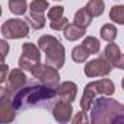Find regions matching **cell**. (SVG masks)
<instances>
[{
	"label": "cell",
	"instance_id": "1",
	"mask_svg": "<svg viewBox=\"0 0 124 124\" xmlns=\"http://www.w3.org/2000/svg\"><path fill=\"white\" fill-rule=\"evenodd\" d=\"M57 89L45 86V85H29L26 88L19 89L13 95V107L16 111L28 109L32 107L37 108H48L54 101Z\"/></svg>",
	"mask_w": 124,
	"mask_h": 124
},
{
	"label": "cell",
	"instance_id": "2",
	"mask_svg": "<svg viewBox=\"0 0 124 124\" xmlns=\"http://www.w3.org/2000/svg\"><path fill=\"white\" fill-rule=\"evenodd\" d=\"M91 121L93 124L124 123V105L112 98H98L91 108Z\"/></svg>",
	"mask_w": 124,
	"mask_h": 124
},
{
	"label": "cell",
	"instance_id": "3",
	"mask_svg": "<svg viewBox=\"0 0 124 124\" xmlns=\"http://www.w3.org/2000/svg\"><path fill=\"white\" fill-rule=\"evenodd\" d=\"M38 47L45 53V63L60 69L64 64V47L53 35H42L38 39Z\"/></svg>",
	"mask_w": 124,
	"mask_h": 124
},
{
	"label": "cell",
	"instance_id": "4",
	"mask_svg": "<svg viewBox=\"0 0 124 124\" xmlns=\"http://www.w3.org/2000/svg\"><path fill=\"white\" fill-rule=\"evenodd\" d=\"M32 76L35 79H38L42 85L45 86H50V88H54L57 89V86L60 85V75H58V70L50 64H38L32 72Z\"/></svg>",
	"mask_w": 124,
	"mask_h": 124
},
{
	"label": "cell",
	"instance_id": "5",
	"mask_svg": "<svg viewBox=\"0 0 124 124\" xmlns=\"http://www.w3.org/2000/svg\"><path fill=\"white\" fill-rule=\"evenodd\" d=\"M41 60V54H39V47H35L31 42H26L22 45V55L19 58V67L22 70H28L32 72Z\"/></svg>",
	"mask_w": 124,
	"mask_h": 124
},
{
	"label": "cell",
	"instance_id": "6",
	"mask_svg": "<svg viewBox=\"0 0 124 124\" xmlns=\"http://www.w3.org/2000/svg\"><path fill=\"white\" fill-rule=\"evenodd\" d=\"M28 22H25L23 19H9L2 25V34L5 38H10V39H19V38H25L28 37Z\"/></svg>",
	"mask_w": 124,
	"mask_h": 124
},
{
	"label": "cell",
	"instance_id": "7",
	"mask_svg": "<svg viewBox=\"0 0 124 124\" xmlns=\"http://www.w3.org/2000/svg\"><path fill=\"white\" fill-rule=\"evenodd\" d=\"M112 66L109 61L104 57L99 58H93L91 61H88L85 66V75L88 78H99V76H107L109 75V72L112 70Z\"/></svg>",
	"mask_w": 124,
	"mask_h": 124
},
{
	"label": "cell",
	"instance_id": "8",
	"mask_svg": "<svg viewBox=\"0 0 124 124\" xmlns=\"http://www.w3.org/2000/svg\"><path fill=\"white\" fill-rule=\"evenodd\" d=\"M26 83V76L22 72V69H13L10 70L6 82L2 86V92H6L9 95H15L19 89L23 88V85Z\"/></svg>",
	"mask_w": 124,
	"mask_h": 124
},
{
	"label": "cell",
	"instance_id": "9",
	"mask_svg": "<svg viewBox=\"0 0 124 124\" xmlns=\"http://www.w3.org/2000/svg\"><path fill=\"white\" fill-rule=\"evenodd\" d=\"M15 107H13V96L2 92L0 96V123H12L16 117L15 112Z\"/></svg>",
	"mask_w": 124,
	"mask_h": 124
},
{
	"label": "cell",
	"instance_id": "10",
	"mask_svg": "<svg viewBox=\"0 0 124 124\" xmlns=\"http://www.w3.org/2000/svg\"><path fill=\"white\" fill-rule=\"evenodd\" d=\"M72 114H73V107L70 101L61 99L55 102L53 107V115L58 123H69L72 118Z\"/></svg>",
	"mask_w": 124,
	"mask_h": 124
},
{
	"label": "cell",
	"instance_id": "11",
	"mask_svg": "<svg viewBox=\"0 0 124 124\" xmlns=\"http://www.w3.org/2000/svg\"><path fill=\"white\" fill-rule=\"evenodd\" d=\"M98 89H96V85L95 82H91L86 85L85 91H83V96H82V101H80V108L86 112L92 108L93 105V101L96 99V95H98Z\"/></svg>",
	"mask_w": 124,
	"mask_h": 124
},
{
	"label": "cell",
	"instance_id": "12",
	"mask_svg": "<svg viewBox=\"0 0 124 124\" xmlns=\"http://www.w3.org/2000/svg\"><path fill=\"white\" fill-rule=\"evenodd\" d=\"M57 93L61 99H66V101H75L76 93H78V86L73 82H63L57 86Z\"/></svg>",
	"mask_w": 124,
	"mask_h": 124
},
{
	"label": "cell",
	"instance_id": "13",
	"mask_svg": "<svg viewBox=\"0 0 124 124\" xmlns=\"http://www.w3.org/2000/svg\"><path fill=\"white\" fill-rule=\"evenodd\" d=\"M101 57H104V58H107L111 64H114L115 66V63L120 60V57H121V51H120V47L117 45V44H114V42H109L107 47H105V50H104V53H102V55Z\"/></svg>",
	"mask_w": 124,
	"mask_h": 124
},
{
	"label": "cell",
	"instance_id": "14",
	"mask_svg": "<svg viewBox=\"0 0 124 124\" xmlns=\"http://www.w3.org/2000/svg\"><path fill=\"white\" fill-rule=\"evenodd\" d=\"M85 32H86V29L82 28V26H79V25H76L75 22L73 23H69L64 28V37L69 41H76V39L82 38L85 35Z\"/></svg>",
	"mask_w": 124,
	"mask_h": 124
},
{
	"label": "cell",
	"instance_id": "15",
	"mask_svg": "<svg viewBox=\"0 0 124 124\" xmlns=\"http://www.w3.org/2000/svg\"><path fill=\"white\" fill-rule=\"evenodd\" d=\"M92 18H93V16L86 10V8H83V9H79V10L76 12V15H75V23L86 29V28L91 25Z\"/></svg>",
	"mask_w": 124,
	"mask_h": 124
},
{
	"label": "cell",
	"instance_id": "16",
	"mask_svg": "<svg viewBox=\"0 0 124 124\" xmlns=\"http://www.w3.org/2000/svg\"><path fill=\"white\" fill-rule=\"evenodd\" d=\"M95 85H96V89L101 95H112L115 88H114V83L109 80V79H99V80H95Z\"/></svg>",
	"mask_w": 124,
	"mask_h": 124
},
{
	"label": "cell",
	"instance_id": "17",
	"mask_svg": "<svg viewBox=\"0 0 124 124\" xmlns=\"http://www.w3.org/2000/svg\"><path fill=\"white\" fill-rule=\"evenodd\" d=\"M85 8H86V10H88L93 18H96V16H99V15L104 13L105 5H104L102 0H89Z\"/></svg>",
	"mask_w": 124,
	"mask_h": 124
},
{
	"label": "cell",
	"instance_id": "18",
	"mask_svg": "<svg viewBox=\"0 0 124 124\" xmlns=\"http://www.w3.org/2000/svg\"><path fill=\"white\" fill-rule=\"evenodd\" d=\"M28 23L34 28V29H41L45 25V16L44 13H37V12H31L28 16Z\"/></svg>",
	"mask_w": 124,
	"mask_h": 124
},
{
	"label": "cell",
	"instance_id": "19",
	"mask_svg": "<svg viewBox=\"0 0 124 124\" xmlns=\"http://www.w3.org/2000/svg\"><path fill=\"white\" fill-rule=\"evenodd\" d=\"M115 37H117V28L112 23H105L101 28V38L105 39L107 42H114Z\"/></svg>",
	"mask_w": 124,
	"mask_h": 124
},
{
	"label": "cell",
	"instance_id": "20",
	"mask_svg": "<svg viewBox=\"0 0 124 124\" xmlns=\"http://www.w3.org/2000/svg\"><path fill=\"white\" fill-rule=\"evenodd\" d=\"M89 55H91L89 51H88L83 45H78V47H75L73 51H72V58H73V61H76V63H83V61L88 60Z\"/></svg>",
	"mask_w": 124,
	"mask_h": 124
},
{
	"label": "cell",
	"instance_id": "21",
	"mask_svg": "<svg viewBox=\"0 0 124 124\" xmlns=\"http://www.w3.org/2000/svg\"><path fill=\"white\" fill-rule=\"evenodd\" d=\"M9 9L13 15H23L28 9L26 0H9Z\"/></svg>",
	"mask_w": 124,
	"mask_h": 124
},
{
	"label": "cell",
	"instance_id": "22",
	"mask_svg": "<svg viewBox=\"0 0 124 124\" xmlns=\"http://www.w3.org/2000/svg\"><path fill=\"white\" fill-rule=\"evenodd\" d=\"M109 18L111 21L117 22L118 25H124V6H114L109 10Z\"/></svg>",
	"mask_w": 124,
	"mask_h": 124
},
{
	"label": "cell",
	"instance_id": "23",
	"mask_svg": "<svg viewBox=\"0 0 124 124\" xmlns=\"http://www.w3.org/2000/svg\"><path fill=\"white\" fill-rule=\"evenodd\" d=\"M82 45L89 51V54H96L99 51V41L93 37H86L82 42Z\"/></svg>",
	"mask_w": 124,
	"mask_h": 124
},
{
	"label": "cell",
	"instance_id": "24",
	"mask_svg": "<svg viewBox=\"0 0 124 124\" xmlns=\"http://www.w3.org/2000/svg\"><path fill=\"white\" fill-rule=\"evenodd\" d=\"M47 8H50L47 0H34V2L29 5V10L37 12V13H44L47 10Z\"/></svg>",
	"mask_w": 124,
	"mask_h": 124
},
{
	"label": "cell",
	"instance_id": "25",
	"mask_svg": "<svg viewBox=\"0 0 124 124\" xmlns=\"http://www.w3.org/2000/svg\"><path fill=\"white\" fill-rule=\"evenodd\" d=\"M63 12H64V9L61 6H53L48 10V19L50 21H57L60 18H63Z\"/></svg>",
	"mask_w": 124,
	"mask_h": 124
},
{
	"label": "cell",
	"instance_id": "26",
	"mask_svg": "<svg viewBox=\"0 0 124 124\" xmlns=\"http://www.w3.org/2000/svg\"><path fill=\"white\" fill-rule=\"evenodd\" d=\"M67 25H69V21H67L66 18H60V19H57V21H51V22H50V26H51V29H54V31H61V29H64Z\"/></svg>",
	"mask_w": 124,
	"mask_h": 124
},
{
	"label": "cell",
	"instance_id": "27",
	"mask_svg": "<svg viewBox=\"0 0 124 124\" xmlns=\"http://www.w3.org/2000/svg\"><path fill=\"white\" fill-rule=\"evenodd\" d=\"M75 124H79V123H88V118H86V115H85V111L82 109L80 112H78L76 114V117L72 120Z\"/></svg>",
	"mask_w": 124,
	"mask_h": 124
},
{
	"label": "cell",
	"instance_id": "28",
	"mask_svg": "<svg viewBox=\"0 0 124 124\" xmlns=\"http://www.w3.org/2000/svg\"><path fill=\"white\" fill-rule=\"evenodd\" d=\"M8 72H9V67H8V64L3 63V66H2V78H0V82H2V83L6 82V79H8Z\"/></svg>",
	"mask_w": 124,
	"mask_h": 124
},
{
	"label": "cell",
	"instance_id": "29",
	"mask_svg": "<svg viewBox=\"0 0 124 124\" xmlns=\"http://www.w3.org/2000/svg\"><path fill=\"white\" fill-rule=\"evenodd\" d=\"M0 45H2V57H3V58H6L8 51H9V45H8V42H6V41H0Z\"/></svg>",
	"mask_w": 124,
	"mask_h": 124
},
{
	"label": "cell",
	"instance_id": "30",
	"mask_svg": "<svg viewBox=\"0 0 124 124\" xmlns=\"http://www.w3.org/2000/svg\"><path fill=\"white\" fill-rule=\"evenodd\" d=\"M115 66L118 69H124V54H121V57H120V60L115 63Z\"/></svg>",
	"mask_w": 124,
	"mask_h": 124
},
{
	"label": "cell",
	"instance_id": "31",
	"mask_svg": "<svg viewBox=\"0 0 124 124\" xmlns=\"http://www.w3.org/2000/svg\"><path fill=\"white\" fill-rule=\"evenodd\" d=\"M121 86H123V89H124V79H123V82H121Z\"/></svg>",
	"mask_w": 124,
	"mask_h": 124
}]
</instances>
